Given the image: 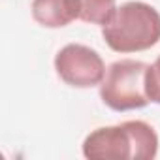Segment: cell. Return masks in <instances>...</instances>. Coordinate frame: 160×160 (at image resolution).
<instances>
[{
    "instance_id": "obj_5",
    "label": "cell",
    "mask_w": 160,
    "mask_h": 160,
    "mask_svg": "<svg viewBox=\"0 0 160 160\" xmlns=\"http://www.w3.org/2000/svg\"><path fill=\"white\" fill-rule=\"evenodd\" d=\"M32 19L43 28L68 27L75 17V0H32Z\"/></svg>"
},
{
    "instance_id": "obj_7",
    "label": "cell",
    "mask_w": 160,
    "mask_h": 160,
    "mask_svg": "<svg viewBox=\"0 0 160 160\" xmlns=\"http://www.w3.org/2000/svg\"><path fill=\"white\" fill-rule=\"evenodd\" d=\"M145 89H147V96L152 104L160 106V55L156 57V60L152 64H149L147 68V75H145Z\"/></svg>"
},
{
    "instance_id": "obj_2",
    "label": "cell",
    "mask_w": 160,
    "mask_h": 160,
    "mask_svg": "<svg viewBox=\"0 0 160 160\" xmlns=\"http://www.w3.org/2000/svg\"><path fill=\"white\" fill-rule=\"evenodd\" d=\"M102 38L115 53H139L160 42V12L141 0L117 6L102 27Z\"/></svg>"
},
{
    "instance_id": "obj_3",
    "label": "cell",
    "mask_w": 160,
    "mask_h": 160,
    "mask_svg": "<svg viewBox=\"0 0 160 160\" xmlns=\"http://www.w3.org/2000/svg\"><path fill=\"white\" fill-rule=\"evenodd\" d=\"M149 64L136 58H121L109 64L100 83V98L113 111L143 109L151 104L145 89Z\"/></svg>"
},
{
    "instance_id": "obj_6",
    "label": "cell",
    "mask_w": 160,
    "mask_h": 160,
    "mask_svg": "<svg viewBox=\"0 0 160 160\" xmlns=\"http://www.w3.org/2000/svg\"><path fill=\"white\" fill-rule=\"evenodd\" d=\"M117 10L115 0H75L77 21L104 27Z\"/></svg>"
},
{
    "instance_id": "obj_1",
    "label": "cell",
    "mask_w": 160,
    "mask_h": 160,
    "mask_svg": "<svg viewBox=\"0 0 160 160\" xmlns=\"http://www.w3.org/2000/svg\"><path fill=\"white\" fill-rule=\"evenodd\" d=\"M158 136L145 121H124L92 130L83 141V156L94 160H152Z\"/></svg>"
},
{
    "instance_id": "obj_4",
    "label": "cell",
    "mask_w": 160,
    "mask_h": 160,
    "mask_svg": "<svg viewBox=\"0 0 160 160\" xmlns=\"http://www.w3.org/2000/svg\"><path fill=\"white\" fill-rule=\"evenodd\" d=\"M55 72L73 89L100 87L106 77V62L102 55L83 43H68L55 55Z\"/></svg>"
}]
</instances>
